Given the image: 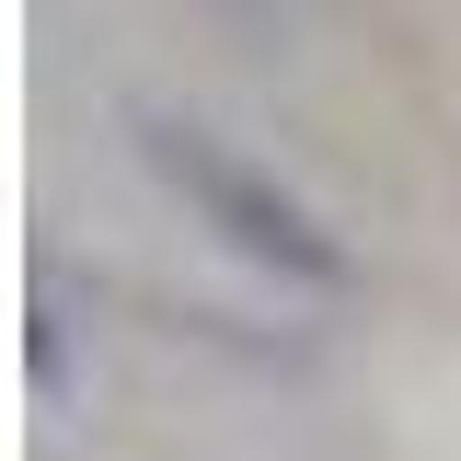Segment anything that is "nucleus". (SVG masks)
Segmentation results:
<instances>
[{
    "label": "nucleus",
    "mask_w": 461,
    "mask_h": 461,
    "mask_svg": "<svg viewBox=\"0 0 461 461\" xmlns=\"http://www.w3.org/2000/svg\"><path fill=\"white\" fill-rule=\"evenodd\" d=\"M150 162H162L173 185L208 208V230H230L242 254H266L277 277H312V288H335V277H346V242L312 220L288 185H266L254 162H230L220 139H196V127H150Z\"/></svg>",
    "instance_id": "obj_1"
}]
</instances>
